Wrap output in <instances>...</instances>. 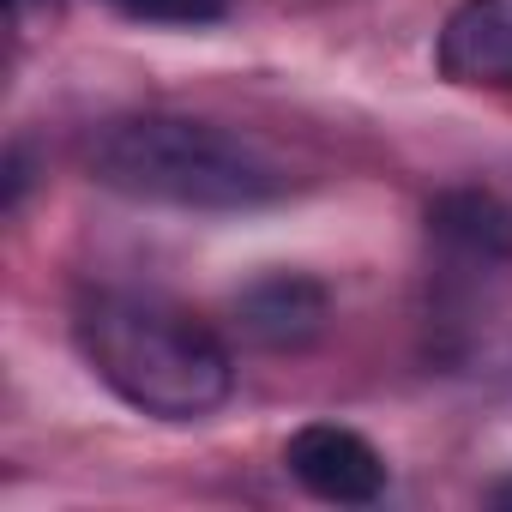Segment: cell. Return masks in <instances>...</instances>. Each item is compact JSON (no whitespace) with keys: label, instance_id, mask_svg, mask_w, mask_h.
<instances>
[{"label":"cell","instance_id":"cell-1","mask_svg":"<svg viewBox=\"0 0 512 512\" xmlns=\"http://www.w3.org/2000/svg\"><path fill=\"white\" fill-rule=\"evenodd\" d=\"M85 163L109 193L175 211H253L290 193V169L260 139L199 115H121Z\"/></svg>","mask_w":512,"mask_h":512},{"label":"cell","instance_id":"cell-2","mask_svg":"<svg viewBox=\"0 0 512 512\" xmlns=\"http://www.w3.org/2000/svg\"><path fill=\"white\" fill-rule=\"evenodd\" d=\"M73 332H79V350L97 368V380L145 416L199 422L235 386L223 338L199 314H187L163 296L97 290L79 308Z\"/></svg>","mask_w":512,"mask_h":512},{"label":"cell","instance_id":"cell-3","mask_svg":"<svg viewBox=\"0 0 512 512\" xmlns=\"http://www.w3.org/2000/svg\"><path fill=\"white\" fill-rule=\"evenodd\" d=\"M284 470L314 500H332V506H368L386 494V458L356 428H338V422L296 428L284 446Z\"/></svg>","mask_w":512,"mask_h":512},{"label":"cell","instance_id":"cell-4","mask_svg":"<svg viewBox=\"0 0 512 512\" xmlns=\"http://www.w3.org/2000/svg\"><path fill=\"white\" fill-rule=\"evenodd\" d=\"M440 79L464 91H512V0H458L434 43Z\"/></svg>","mask_w":512,"mask_h":512},{"label":"cell","instance_id":"cell-5","mask_svg":"<svg viewBox=\"0 0 512 512\" xmlns=\"http://www.w3.org/2000/svg\"><path fill=\"white\" fill-rule=\"evenodd\" d=\"M428 235L464 272H506L512 266V211L482 187L440 193L428 205Z\"/></svg>","mask_w":512,"mask_h":512},{"label":"cell","instance_id":"cell-6","mask_svg":"<svg viewBox=\"0 0 512 512\" xmlns=\"http://www.w3.org/2000/svg\"><path fill=\"white\" fill-rule=\"evenodd\" d=\"M326 290L302 272H272L260 284H247L241 302H235V320L253 344H266V350H308L320 332H326Z\"/></svg>","mask_w":512,"mask_h":512},{"label":"cell","instance_id":"cell-7","mask_svg":"<svg viewBox=\"0 0 512 512\" xmlns=\"http://www.w3.org/2000/svg\"><path fill=\"white\" fill-rule=\"evenodd\" d=\"M121 19H139V25H217L229 13V0H103Z\"/></svg>","mask_w":512,"mask_h":512},{"label":"cell","instance_id":"cell-8","mask_svg":"<svg viewBox=\"0 0 512 512\" xmlns=\"http://www.w3.org/2000/svg\"><path fill=\"white\" fill-rule=\"evenodd\" d=\"M13 19H19V25L31 19V0H13Z\"/></svg>","mask_w":512,"mask_h":512}]
</instances>
